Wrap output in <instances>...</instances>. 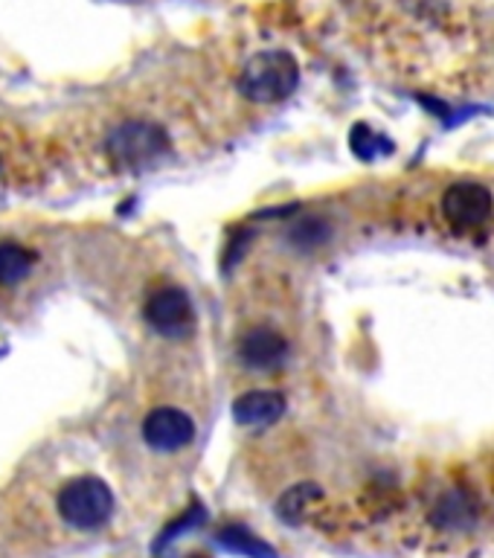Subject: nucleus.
Masks as SVG:
<instances>
[{"instance_id":"423d86ee","label":"nucleus","mask_w":494,"mask_h":558,"mask_svg":"<svg viewBox=\"0 0 494 558\" xmlns=\"http://www.w3.org/2000/svg\"><path fill=\"white\" fill-rule=\"evenodd\" d=\"M195 439V422L181 408H155L143 418V442L152 451L174 453L183 451Z\"/></svg>"},{"instance_id":"1a4fd4ad","label":"nucleus","mask_w":494,"mask_h":558,"mask_svg":"<svg viewBox=\"0 0 494 558\" xmlns=\"http://www.w3.org/2000/svg\"><path fill=\"white\" fill-rule=\"evenodd\" d=\"M478 512H480V506L471 492H466V488H451V492H445V495L436 500L434 521L439 530L462 532L474 526Z\"/></svg>"},{"instance_id":"f8f14e48","label":"nucleus","mask_w":494,"mask_h":558,"mask_svg":"<svg viewBox=\"0 0 494 558\" xmlns=\"http://www.w3.org/2000/svg\"><path fill=\"white\" fill-rule=\"evenodd\" d=\"M218 544L227 553H236V556L244 558H277V549L270 547L268 541H262L260 535H253L244 526H225L218 532Z\"/></svg>"},{"instance_id":"f03ea898","label":"nucleus","mask_w":494,"mask_h":558,"mask_svg":"<svg viewBox=\"0 0 494 558\" xmlns=\"http://www.w3.org/2000/svg\"><path fill=\"white\" fill-rule=\"evenodd\" d=\"M300 85V64L288 50H262L242 68L239 90L256 105H277Z\"/></svg>"},{"instance_id":"f257e3e1","label":"nucleus","mask_w":494,"mask_h":558,"mask_svg":"<svg viewBox=\"0 0 494 558\" xmlns=\"http://www.w3.org/2000/svg\"><path fill=\"white\" fill-rule=\"evenodd\" d=\"M169 131L155 120H122L105 137V157L122 172H143L169 155Z\"/></svg>"},{"instance_id":"0eeeda50","label":"nucleus","mask_w":494,"mask_h":558,"mask_svg":"<svg viewBox=\"0 0 494 558\" xmlns=\"http://www.w3.org/2000/svg\"><path fill=\"white\" fill-rule=\"evenodd\" d=\"M236 352H239L244 366H251L256 373H270V369L286 364L288 340L274 326H253L239 338Z\"/></svg>"},{"instance_id":"4468645a","label":"nucleus","mask_w":494,"mask_h":558,"mask_svg":"<svg viewBox=\"0 0 494 558\" xmlns=\"http://www.w3.org/2000/svg\"><path fill=\"white\" fill-rule=\"evenodd\" d=\"M326 235H329V227L323 225L321 218H305L303 225L294 230V239L300 244H305V247H309V244H321Z\"/></svg>"},{"instance_id":"39448f33","label":"nucleus","mask_w":494,"mask_h":558,"mask_svg":"<svg viewBox=\"0 0 494 558\" xmlns=\"http://www.w3.org/2000/svg\"><path fill=\"white\" fill-rule=\"evenodd\" d=\"M494 198L492 192L478 181L451 183L443 195L445 221L457 230H478L492 218Z\"/></svg>"},{"instance_id":"9b49d317","label":"nucleus","mask_w":494,"mask_h":558,"mask_svg":"<svg viewBox=\"0 0 494 558\" xmlns=\"http://www.w3.org/2000/svg\"><path fill=\"white\" fill-rule=\"evenodd\" d=\"M323 500V488L317 483H297L277 500V518L279 521L300 526L305 521V514L312 512L314 504Z\"/></svg>"},{"instance_id":"20e7f679","label":"nucleus","mask_w":494,"mask_h":558,"mask_svg":"<svg viewBox=\"0 0 494 558\" xmlns=\"http://www.w3.org/2000/svg\"><path fill=\"white\" fill-rule=\"evenodd\" d=\"M143 317L160 338L183 340L195 329V305L181 286H160L148 294Z\"/></svg>"},{"instance_id":"9d476101","label":"nucleus","mask_w":494,"mask_h":558,"mask_svg":"<svg viewBox=\"0 0 494 558\" xmlns=\"http://www.w3.org/2000/svg\"><path fill=\"white\" fill-rule=\"evenodd\" d=\"M35 262L38 256L33 247H26L24 242H15V239H0V288L12 291V288L29 282L35 274Z\"/></svg>"},{"instance_id":"7ed1b4c3","label":"nucleus","mask_w":494,"mask_h":558,"mask_svg":"<svg viewBox=\"0 0 494 558\" xmlns=\"http://www.w3.org/2000/svg\"><path fill=\"white\" fill-rule=\"evenodd\" d=\"M56 509L61 521H68L73 530H103L113 514V492L103 477L82 474L61 486Z\"/></svg>"},{"instance_id":"ddd939ff","label":"nucleus","mask_w":494,"mask_h":558,"mask_svg":"<svg viewBox=\"0 0 494 558\" xmlns=\"http://www.w3.org/2000/svg\"><path fill=\"white\" fill-rule=\"evenodd\" d=\"M349 148H352V155L358 160H364V163H373L378 157L393 155V140L382 131L370 129L366 122H358L352 134H349Z\"/></svg>"},{"instance_id":"6e6552de","label":"nucleus","mask_w":494,"mask_h":558,"mask_svg":"<svg viewBox=\"0 0 494 558\" xmlns=\"http://www.w3.org/2000/svg\"><path fill=\"white\" fill-rule=\"evenodd\" d=\"M286 413V396L274 390H251L233 401V418L244 427H268Z\"/></svg>"}]
</instances>
